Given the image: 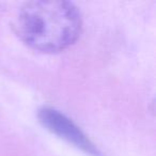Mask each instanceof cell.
Here are the masks:
<instances>
[{"label":"cell","instance_id":"obj_1","mask_svg":"<svg viewBox=\"0 0 156 156\" xmlns=\"http://www.w3.org/2000/svg\"><path fill=\"white\" fill-rule=\"evenodd\" d=\"M14 31L29 48L43 54L67 49L79 37L83 28L80 12L69 1L39 0L18 10Z\"/></svg>","mask_w":156,"mask_h":156},{"label":"cell","instance_id":"obj_2","mask_svg":"<svg viewBox=\"0 0 156 156\" xmlns=\"http://www.w3.org/2000/svg\"><path fill=\"white\" fill-rule=\"evenodd\" d=\"M37 117L40 122L52 134L64 139L65 141L86 153L94 156H101L98 149L81 132L80 128L58 110L49 107H44L39 110Z\"/></svg>","mask_w":156,"mask_h":156}]
</instances>
